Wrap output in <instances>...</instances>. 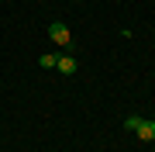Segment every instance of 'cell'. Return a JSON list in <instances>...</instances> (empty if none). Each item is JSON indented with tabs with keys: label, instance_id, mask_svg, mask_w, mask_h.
<instances>
[{
	"label": "cell",
	"instance_id": "cell-1",
	"mask_svg": "<svg viewBox=\"0 0 155 152\" xmlns=\"http://www.w3.org/2000/svg\"><path fill=\"white\" fill-rule=\"evenodd\" d=\"M48 38L55 42V45L69 49V42H72V31H69V28H66L62 21H52V24H48Z\"/></svg>",
	"mask_w": 155,
	"mask_h": 152
},
{
	"label": "cell",
	"instance_id": "cell-2",
	"mask_svg": "<svg viewBox=\"0 0 155 152\" xmlns=\"http://www.w3.org/2000/svg\"><path fill=\"white\" fill-rule=\"evenodd\" d=\"M131 131H134V135H138L141 142H155V121H145V118H138Z\"/></svg>",
	"mask_w": 155,
	"mask_h": 152
},
{
	"label": "cell",
	"instance_id": "cell-3",
	"mask_svg": "<svg viewBox=\"0 0 155 152\" xmlns=\"http://www.w3.org/2000/svg\"><path fill=\"white\" fill-rule=\"evenodd\" d=\"M55 69H59L62 76H72V73L79 69V62L72 59V56H59V59H55Z\"/></svg>",
	"mask_w": 155,
	"mask_h": 152
},
{
	"label": "cell",
	"instance_id": "cell-4",
	"mask_svg": "<svg viewBox=\"0 0 155 152\" xmlns=\"http://www.w3.org/2000/svg\"><path fill=\"white\" fill-rule=\"evenodd\" d=\"M55 59H59V56H52V52H45V56L38 59V66H41V69H55Z\"/></svg>",
	"mask_w": 155,
	"mask_h": 152
}]
</instances>
